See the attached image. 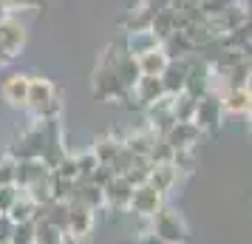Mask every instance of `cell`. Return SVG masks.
Returning a JSON list of instances; mask_svg holds the SVG:
<instances>
[{
	"label": "cell",
	"instance_id": "8",
	"mask_svg": "<svg viewBox=\"0 0 252 244\" xmlns=\"http://www.w3.org/2000/svg\"><path fill=\"white\" fill-rule=\"evenodd\" d=\"M201 131L195 128L193 122H173L170 128L164 131V142L170 145L173 151H195V145L201 142Z\"/></svg>",
	"mask_w": 252,
	"mask_h": 244
},
{
	"label": "cell",
	"instance_id": "14",
	"mask_svg": "<svg viewBox=\"0 0 252 244\" xmlns=\"http://www.w3.org/2000/svg\"><path fill=\"white\" fill-rule=\"evenodd\" d=\"M221 97V108H224V116H247L250 114V88H224L218 94Z\"/></svg>",
	"mask_w": 252,
	"mask_h": 244
},
{
	"label": "cell",
	"instance_id": "20",
	"mask_svg": "<svg viewBox=\"0 0 252 244\" xmlns=\"http://www.w3.org/2000/svg\"><path fill=\"white\" fill-rule=\"evenodd\" d=\"M119 148H122V139H116V137H111V134H102V137L94 139L91 153L96 156V162L99 165H111L114 162V156L119 153Z\"/></svg>",
	"mask_w": 252,
	"mask_h": 244
},
{
	"label": "cell",
	"instance_id": "5",
	"mask_svg": "<svg viewBox=\"0 0 252 244\" xmlns=\"http://www.w3.org/2000/svg\"><path fill=\"white\" fill-rule=\"evenodd\" d=\"M94 213L91 208H85L82 202H77V199H71L68 202V224H65V239H71V242H85L88 236H91L94 230Z\"/></svg>",
	"mask_w": 252,
	"mask_h": 244
},
{
	"label": "cell",
	"instance_id": "30",
	"mask_svg": "<svg viewBox=\"0 0 252 244\" xmlns=\"http://www.w3.org/2000/svg\"><path fill=\"white\" fill-rule=\"evenodd\" d=\"M111 179H114V171H111V165H99V168H96V171L91 174V179H88V182H91V185H96V187H105L108 182H111Z\"/></svg>",
	"mask_w": 252,
	"mask_h": 244
},
{
	"label": "cell",
	"instance_id": "23",
	"mask_svg": "<svg viewBox=\"0 0 252 244\" xmlns=\"http://www.w3.org/2000/svg\"><path fill=\"white\" fill-rule=\"evenodd\" d=\"M37 210H40V205L32 202L26 193H20V199L12 205V210H9L6 216L12 219V224H17V221H34L37 219Z\"/></svg>",
	"mask_w": 252,
	"mask_h": 244
},
{
	"label": "cell",
	"instance_id": "3",
	"mask_svg": "<svg viewBox=\"0 0 252 244\" xmlns=\"http://www.w3.org/2000/svg\"><path fill=\"white\" fill-rule=\"evenodd\" d=\"M224 122V108H221V97L216 91H207L204 97L195 100V111H193V125L201 134H216Z\"/></svg>",
	"mask_w": 252,
	"mask_h": 244
},
{
	"label": "cell",
	"instance_id": "13",
	"mask_svg": "<svg viewBox=\"0 0 252 244\" xmlns=\"http://www.w3.org/2000/svg\"><path fill=\"white\" fill-rule=\"evenodd\" d=\"M179 171L173 168V162H159V165H150V174H148V185L156 187L161 196H167L173 187L179 185Z\"/></svg>",
	"mask_w": 252,
	"mask_h": 244
},
{
	"label": "cell",
	"instance_id": "10",
	"mask_svg": "<svg viewBox=\"0 0 252 244\" xmlns=\"http://www.w3.org/2000/svg\"><path fill=\"white\" fill-rule=\"evenodd\" d=\"M0 97L3 103L12 108H23L26 111V97H29V74H9L0 82Z\"/></svg>",
	"mask_w": 252,
	"mask_h": 244
},
{
	"label": "cell",
	"instance_id": "15",
	"mask_svg": "<svg viewBox=\"0 0 252 244\" xmlns=\"http://www.w3.org/2000/svg\"><path fill=\"white\" fill-rule=\"evenodd\" d=\"M46 174H48V168L40 159H20V162L14 165V185L20 187V190H29Z\"/></svg>",
	"mask_w": 252,
	"mask_h": 244
},
{
	"label": "cell",
	"instance_id": "16",
	"mask_svg": "<svg viewBox=\"0 0 252 244\" xmlns=\"http://www.w3.org/2000/svg\"><path fill=\"white\" fill-rule=\"evenodd\" d=\"M111 66H114L116 77H119V82L125 85L127 91H130V88H133V85L139 82V77H142L136 57H133V54H127V51H122L119 57H111Z\"/></svg>",
	"mask_w": 252,
	"mask_h": 244
},
{
	"label": "cell",
	"instance_id": "25",
	"mask_svg": "<svg viewBox=\"0 0 252 244\" xmlns=\"http://www.w3.org/2000/svg\"><path fill=\"white\" fill-rule=\"evenodd\" d=\"M74 159H77V182H88L91 174L99 168V162H96V156L91 153V148L82 151V153H74Z\"/></svg>",
	"mask_w": 252,
	"mask_h": 244
},
{
	"label": "cell",
	"instance_id": "1",
	"mask_svg": "<svg viewBox=\"0 0 252 244\" xmlns=\"http://www.w3.org/2000/svg\"><path fill=\"white\" fill-rule=\"evenodd\" d=\"M26 111L34 116V122H54L63 114V100L54 82L46 77H29V97H26Z\"/></svg>",
	"mask_w": 252,
	"mask_h": 244
},
{
	"label": "cell",
	"instance_id": "2",
	"mask_svg": "<svg viewBox=\"0 0 252 244\" xmlns=\"http://www.w3.org/2000/svg\"><path fill=\"white\" fill-rule=\"evenodd\" d=\"M150 233L159 239L161 244H187V224L182 216L170 208H161L153 219H150Z\"/></svg>",
	"mask_w": 252,
	"mask_h": 244
},
{
	"label": "cell",
	"instance_id": "9",
	"mask_svg": "<svg viewBox=\"0 0 252 244\" xmlns=\"http://www.w3.org/2000/svg\"><path fill=\"white\" fill-rule=\"evenodd\" d=\"M130 193H133V185L127 182L125 176H114V179H111V182L102 187L105 208L116 210V213H127V202H130Z\"/></svg>",
	"mask_w": 252,
	"mask_h": 244
},
{
	"label": "cell",
	"instance_id": "28",
	"mask_svg": "<svg viewBox=\"0 0 252 244\" xmlns=\"http://www.w3.org/2000/svg\"><path fill=\"white\" fill-rule=\"evenodd\" d=\"M54 174H57L60 179L77 182V159H74V153H65V156H63V162L54 168Z\"/></svg>",
	"mask_w": 252,
	"mask_h": 244
},
{
	"label": "cell",
	"instance_id": "27",
	"mask_svg": "<svg viewBox=\"0 0 252 244\" xmlns=\"http://www.w3.org/2000/svg\"><path fill=\"white\" fill-rule=\"evenodd\" d=\"M20 193H23V190H20L17 185H3L0 187V213H3V216L12 210V205L20 199Z\"/></svg>",
	"mask_w": 252,
	"mask_h": 244
},
{
	"label": "cell",
	"instance_id": "21",
	"mask_svg": "<svg viewBox=\"0 0 252 244\" xmlns=\"http://www.w3.org/2000/svg\"><path fill=\"white\" fill-rule=\"evenodd\" d=\"M161 46L159 40L153 37V32L150 29H136V32H127V54H133V57H139V54H145V51H150V48Z\"/></svg>",
	"mask_w": 252,
	"mask_h": 244
},
{
	"label": "cell",
	"instance_id": "32",
	"mask_svg": "<svg viewBox=\"0 0 252 244\" xmlns=\"http://www.w3.org/2000/svg\"><path fill=\"white\" fill-rule=\"evenodd\" d=\"M12 54H9V51H6V48L0 46V69H6V66H9V63H12Z\"/></svg>",
	"mask_w": 252,
	"mask_h": 244
},
{
	"label": "cell",
	"instance_id": "22",
	"mask_svg": "<svg viewBox=\"0 0 252 244\" xmlns=\"http://www.w3.org/2000/svg\"><path fill=\"white\" fill-rule=\"evenodd\" d=\"M156 137H159V134H153L150 128H145V131L130 134L127 139H122V145H125V148L133 153V156H148L150 148H153V142H156Z\"/></svg>",
	"mask_w": 252,
	"mask_h": 244
},
{
	"label": "cell",
	"instance_id": "19",
	"mask_svg": "<svg viewBox=\"0 0 252 244\" xmlns=\"http://www.w3.org/2000/svg\"><path fill=\"white\" fill-rule=\"evenodd\" d=\"M136 63H139L142 77H161V71L167 69L170 57L164 54V48L161 46H156V48H150V51H145V54H139Z\"/></svg>",
	"mask_w": 252,
	"mask_h": 244
},
{
	"label": "cell",
	"instance_id": "31",
	"mask_svg": "<svg viewBox=\"0 0 252 244\" xmlns=\"http://www.w3.org/2000/svg\"><path fill=\"white\" fill-rule=\"evenodd\" d=\"M133 244H161L159 242V239H156V236H153V233H142V236H139V239H136V242H133Z\"/></svg>",
	"mask_w": 252,
	"mask_h": 244
},
{
	"label": "cell",
	"instance_id": "29",
	"mask_svg": "<svg viewBox=\"0 0 252 244\" xmlns=\"http://www.w3.org/2000/svg\"><path fill=\"white\" fill-rule=\"evenodd\" d=\"M14 159L6 153V156H0V187L3 185H14Z\"/></svg>",
	"mask_w": 252,
	"mask_h": 244
},
{
	"label": "cell",
	"instance_id": "18",
	"mask_svg": "<svg viewBox=\"0 0 252 244\" xmlns=\"http://www.w3.org/2000/svg\"><path fill=\"white\" fill-rule=\"evenodd\" d=\"M148 29L153 32V37H156L159 43H164L173 32H179V26H176V14H173L170 6H161V9H156V12H153V17H150Z\"/></svg>",
	"mask_w": 252,
	"mask_h": 244
},
{
	"label": "cell",
	"instance_id": "17",
	"mask_svg": "<svg viewBox=\"0 0 252 244\" xmlns=\"http://www.w3.org/2000/svg\"><path fill=\"white\" fill-rule=\"evenodd\" d=\"M130 94L139 100V105H142V108L159 103L161 97H167V94H164V88H161L159 77H139V82L130 88Z\"/></svg>",
	"mask_w": 252,
	"mask_h": 244
},
{
	"label": "cell",
	"instance_id": "24",
	"mask_svg": "<svg viewBox=\"0 0 252 244\" xmlns=\"http://www.w3.org/2000/svg\"><path fill=\"white\" fill-rule=\"evenodd\" d=\"M34 244H65V233L51 227L46 219L34 221Z\"/></svg>",
	"mask_w": 252,
	"mask_h": 244
},
{
	"label": "cell",
	"instance_id": "4",
	"mask_svg": "<svg viewBox=\"0 0 252 244\" xmlns=\"http://www.w3.org/2000/svg\"><path fill=\"white\" fill-rule=\"evenodd\" d=\"M161 208H164V196H161L156 187H150L148 182H142V185L133 187L130 202H127V210L133 216H139V219H153Z\"/></svg>",
	"mask_w": 252,
	"mask_h": 244
},
{
	"label": "cell",
	"instance_id": "7",
	"mask_svg": "<svg viewBox=\"0 0 252 244\" xmlns=\"http://www.w3.org/2000/svg\"><path fill=\"white\" fill-rule=\"evenodd\" d=\"M94 94L99 100H127L130 97V91L119 82V77H116V71L111 63H102L96 69V74H94Z\"/></svg>",
	"mask_w": 252,
	"mask_h": 244
},
{
	"label": "cell",
	"instance_id": "11",
	"mask_svg": "<svg viewBox=\"0 0 252 244\" xmlns=\"http://www.w3.org/2000/svg\"><path fill=\"white\" fill-rule=\"evenodd\" d=\"M0 46L6 48L12 57H17L20 48L26 46V26L17 17H12V14L0 20Z\"/></svg>",
	"mask_w": 252,
	"mask_h": 244
},
{
	"label": "cell",
	"instance_id": "12",
	"mask_svg": "<svg viewBox=\"0 0 252 244\" xmlns=\"http://www.w3.org/2000/svg\"><path fill=\"white\" fill-rule=\"evenodd\" d=\"M187 60L190 57H179V60H170L167 69L161 71V88L167 97H179L184 94V80H187Z\"/></svg>",
	"mask_w": 252,
	"mask_h": 244
},
{
	"label": "cell",
	"instance_id": "26",
	"mask_svg": "<svg viewBox=\"0 0 252 244\" xmlns=\"http://www.w3.org/2000/svg\"><path fill=\"white\" fill-rule=\"evenodd\" d=\"M9 244H34V221H17L12 227Z\"/></svg>",
	"mask_w": 252,
	"mask_h": 244
},
{
	"label": "cell",
	"instance_id": "6",
	"mask_svg": "<svg viewBox=\"0 0 252 244\" xmlns=\"http://www.w3.org/2000/svg\"><path fill=\"white\" fill-rule=\"evenodd\" d=\"M213 88V69H210V63L204 57H190L187 60V80H184V94L187 97H204L207 91Z\"/></svg>",
	"mask_w": 252,
	"mask_h": 244
}]
</instances>
